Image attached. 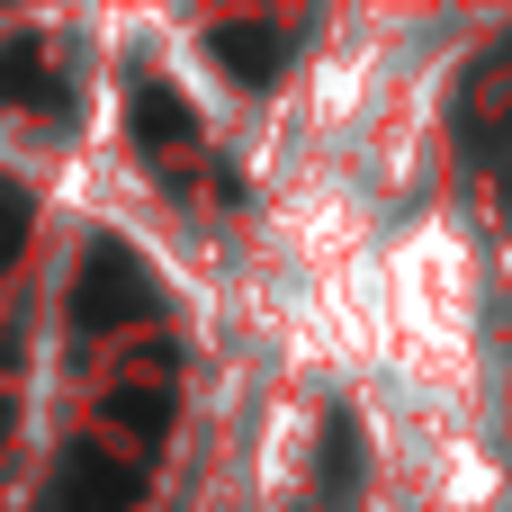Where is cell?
<instances>
[{
  "label": "cell",
  "instance_id": "obj_3",
  "mask_svg": "<svg viewBox=\"0 0 512 512\" xmlns=\"http://www.w3.org/2000/svg\"><path fill=\"white\" fill-rule=\"evenodd\" d=\"M207 45H216V54H234V63H252L243 81H279L270 63H279L288 27H261V18H225V27H207Z\"/></svg>",
  "mask_w": 512,
  "mask_h": 512
},
{
  "label": "cell",
  "instance_id": "obj_2",
  "mask_svg": "<svg viewBox=\"0 0 512 512\" xmlns=\"http://www.w3.org/2000/svg\"><path fill=\"white\" fill-rule=\"evenodd\" d=\"M135 495H144V459L108 450V441H81V450H63L45 512H135Z\"/></svg>",
  "mask_w": 512,
  "mask_h": 512
},
{
  "label": "cell",
  "instance_id": "obj_4",
  "mask_svg": "<svg viewBox=\"0 0 512 512\" xmlns=\"http://www.w3.org/2000/svg\"><path fill=\"white\" fill-rule=\"evenodd\" d=\"M0 99H18V108H45V117H63V81L36 63V45H9L0 54Z\"/></svg>",
  "mask_w": 512,
  "mask_h": 512
},
{
  "label": "cell",
  "instance_id": "obj_5",
  "mask_svg": "<svg viewBox=\"0 0 512 512\" xmlns=\"http://www.w3.org/2000/svg\"><path fill=\"white\" fill-rule=\"evenodd\" d=\"M351 477H360V432H351V414H333L324 423V495H351Z\"/></svg>",
  "mask_w": 512,
  "mask_h": 512
},
{
  "label": "cell",
  "instance_id": "obj_1",
  "mask_svg": "<svg viewBox=\"0 0 512 512\" xmlns=\"http://www.w3.org/2000/svg\"><path fill=\"white\" fill-rule=\"evenodd\" d=\"M162 297H153V270L117 243V234H99V243H81V270H72V324L81 333H117V324H144Z\"/></svg>",
  "mask_w": 512,
  "mask_h": 512
},
{
  "label": "cell",
  "instance_id": "obj_6",
  "mask_svg": "<svg viewBox=\"0 0 512 512\" xmlns=\"http://www.w3.org/2000/svg\"><path fill=\"white\" fill-rule=\"evenodd\" d=\"M18 243H27V198H18V189L0 180V270L18 261Z\"/></svg>",
  "mask_w": 512,
  "mask_h": 512
}]
</instances>
